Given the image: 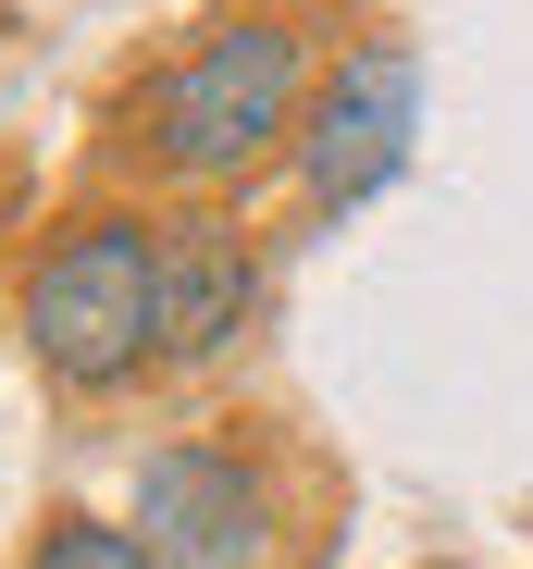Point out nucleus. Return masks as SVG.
I'll return each mask as SVG.
<instances>
[{
    "mask_svg": "<svg viewBox=\"0 0 533 569\" xmlns=\"http://www.w3.org/2000/svg\"><path fill=\"white\" fill-rule=\"evenodd\" d=\"M310 13L298 0H236V13H211L187 50H174L149 87H137V112H125V149L174 186H236L260 173L298 112H310Z\"/></svg>",
    "mask_w": 533,
    "mask_h": 569,
    "instance_id": "1",
    "label": "nucleus"
},
{
    "mask_svg": "<svg viewBox=\"0 0 533 569\" xmlns=\"http://www.w3.org/2000/svg\"><path fill=\"white\" fill-rule=\"evenodd\" d=\"M161 223L149 211H75L26 260V347L62 397H112L161 359Z\"/></svg>",
    "mask_w": 533,
    "mask_h": 569,
    "instance_id": "2",
    "label": "nucleus"
},
{
    "mask_svg": "<svg viewBox=\"0 0 533 569\" xmlns=\"http://www.w3.org/2000/svg\"><path fill=\"white\" fill-rule=\"evenodd\" d=\"M137 545L161 569H260L274 557V470L236 433H187L137 458Z\"/></svg>",
    "mask_w": 533,
    "mask_h": 569,
    "instance_id": "3",
    "label": "nucleus"
},
{
    "mask_svg": "<svg viewBox=\"0 0 533 569\" xmlns=\"http://www.w3.org/2000/svg\"><path fill=\"white\" fill-rule=\"evenodd\" d=\"M409 124H422V74H409V50H397V38H361V50L310 87V112H298V137H286L310 211H361V199H385L397 161H409Z\"/></svg>",
    "mask_w": 533,
    "mask_h": 569,
    "instance_id": "4",
    "label": "nucleus"
},
{
    "mask_svg": "<svg viewBox=\"0 0 533 569\" xmlns=\"http://www.w3.org/2000/svg\"><path fill=\"white\" fill-rule=\"evenodd\" d=\"M161 359L174 371H211V359H236L248 347V322H260V248H248V223H224V211H174L161 223Z\"/></svg>",
    "mask_w": 533,
    "mask_h": 569,
    "instance_id": "5",
    "label": "nucleus"
},
{
    "mask_svg": "<svg viewBox=\"0 0 533 569\" xmlns=\"http://www.w3.org/2000/svg\"><path fill=\"white\" fill-rule=\"evenodd\" d=\"M26 569H161V557L137 545V520H87V508H62V520L26 545Z\"/></svg>",
    "mask_w": 533,
    "mask_h": 569,
    "instance_id": "6",
    "label": "nucleus"
}]
</instances>
